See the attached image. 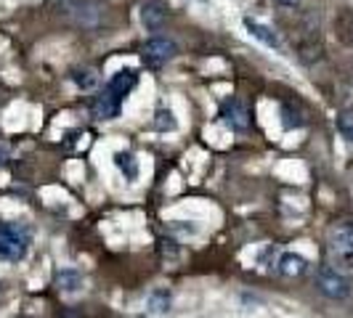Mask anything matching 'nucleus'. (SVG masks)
<instances>
[{
	"instance_id": "obj_12",
	"label": "nucleus",
	"mask_w": 353,
	"mask_h": 318,
	"mask_svg": "<svg viewBox=\"0 0 353 318\" xmlns=\"http://www.w3.org/2000/svg\"><path fill=\"white\" fill-rule=\"evenodd\" d=\"M56 289L59 292H64V295H74V292H80L83 289V284H85V279H83V273H77V271H72V268H64V271H59L56 273Z\"/></svg>"
},
{
	"instance_id": "obj_14",
	"label": "nucleus",
	"mask_w": 353,
	"mask_h": 318,
	"mask_svg": "<svg viewBox=\"0 0 353 318\" xmlns=\"http://www.w3.org/2000/svg\"><path fill=\"white\" fill-rule=\"evenodd\" d=\"M70 77H72V83H74L80 90H96V88H99V83H101L99 72L90 70V67H80V70L72 72Z\"/></svg>"
},
{
	"instance_id": "obj_11",
	"label": "nucleus",
	"mask_w": 353,
	"mask_h": 318,
	"mask_svg": "<svg viewBox=\"0 0 353 318\" xmlns=\"http://www.w3.org/2000/svg\"><path fill=\"white\" fill-rule=\"evenodd\" d=\"M276 271L287 276V279H298L303 276L305 271H308V260L298 255V252H284L282 257H279V263H276Z\"/></svg>"
},
{
	"instance_id": "obj_13",
	"label": "nucleus",
	"mask_w": 353,
	"mask_h": 318,
	"mask_svg": "<svg viewBox=\"0 0 353 318\" xmlns=\"http://www.w3.org/2000/svg\"><path fill=\"white\" fill-rule=\"evenodd\" d=\"M279 117H282V127L284 130H298L305 125V114H303V109L298 104H292V101H284L279 106Z\"/></svg>"
},
{
	"instance_id": "obj_10",
	"label": "nucleus",
	"mask_w": 353,
	"mask_h": 318,
	"mask_svg": "<svg viewBox=\"0 0 353 318\" xmlns=\"http://www.w3.org/2000/svg\"><path fill=\"white\" fill-rule=\"evenodd\" d=\"M245 30H248L250 35L255 37V40H261L265 48H274V51H282V37L276 35V30H271V27H265L261 21H255V19H245Z\"/></svg>"
},
{
	"instance_id": "obj_20",
	"label": "nucleus",
	"mask_w": 353,
	"mask_h": 318,
	"mask_svg": "<svg viewBox=\"0 0 353 318\" xmlns=\"http://www.w3.org/2000/svg\"><path fill=\"white\" fill-rule=\"evenodd\" d=\"M340 37H343L348 45H353V17H348L345 21H343V32H340Z\"/></svg>"
},
{
	"instance_id": "obj_16",
	"label": "nucleus",
	"mask_w": 353,
	"mask_h": 318,
	"mask_svg": "<svg viewBox=\"0 0 353 318\" xmlns=\"http://www.w3.org/2000/svg\"><path fill=\"white\" fill-rule=\"evenodd\" d=\"M170 302H173L170 292L168 289H157V292L149 295V310L152 313H168L170 310Z\"/></svg>"
},
{
	"instance_id": "obj_17",
	"label": "nucleus",
	"mask_w": 353,
	"mask_h": 318,
	"mask_svg": "<svg viewBox=\"0 0 353 318\" xmlns=\"http://www.w3.org/2000/svg\"><path fill=\"white\" fill-rule=\"evenodd\" d=\"M154 130H162V133H168V130H178L176 114H173L170 109H157V114H154Z\"/></svg>"
},
{
	"instance_id": "obj_9",
	"label": "nucleus",
	"mask_w": 353,
	"mask_h": 318,
	"mask_svg": "<svg viewBox=\"0 0 353 318\" xmlns=\"http://www.w3.org/2000/svg\"><path fill=\"white\" fill-rule=\"evenodd\" d=\"M139 85V74L136 70H120L117 74H112L109 77V83H106L104 88L117 98V101H125L128 98V93Z\"/></svg>"
},
{
	"instance_id": "obj_6",
	"label": "nucleus",
	"mask_w": 353,
	"mask_h": 318,
	"mask_svg": "<svg viewBox=\"0 0 353 318\" xmlns=\"http://www.w3.org/2000/svg\"><path fill=\"white\" fill-rule=\"evenodd\" d=\"M221 120L229 125L234 133H248L250 130V112L248 106L242 104L239 98H226L223 104H221Z\"/></svg>"
},
{
	"instance_id": "obj_3",
	"label": "nucleus",
	"mask_w": 353,
	"mask_h": 318,
	"mask_svg": "<svg viewBox=\"0 0 353 318\" xmlns=\"http://www.w3.org/2000/svg\"><path fill=\"white\" fill-rule=\"evenodd\" d=\"M59 11L83 30H99L104 24V8L96 0H61Z\"/></svg>"
},
{
	"instance_id": "obj_2",
	"label": "nucleus",
	"mask_w": 353,
	"mask_h": 318,
	"mask_svg": "<svg viewBox=\"0 0 353 318\" xmlns=\"http://www.w3.org/2000/svg\"><path fill=\"white\" fill-rule=\"evenodd\" d=\"M314 284H316V289L327 300H335V302L348 300L353 292L351 279H348L343 271H337L335 265H319L316 276H314Z\"/></svg>"
},
{
	"instance_id": "obj_1",
	"label": "nucleus",
	"mask_w": 353,
	"mask_h": 318,
	"mask_svg": "<svg viewBox=\"0 0 353 318\" xmlns=\"http://www.w3.org/2000/svg\"><path fill=\"white\" fill-rule=\"evenodd\" d=\"M30 229L19 223H0V260L6 263H19L30 252Z\"/></svg>"
},
{
	"instance_id": "obj_5",
	"label": "nucleus",
	"mask_w": 353,
	"mask_h": 318,
	"mask_svg": "<svg viewBox=\"0 0 353 318\" xmlns=\"http://www.w3.org/2000/svg\"><path fill=\"white\" fill-rule=\"evenodd\" d=\"M327 244H330V252L348 260L353 257V223L351 220H343L330 229V236H327Z\"/></svg>"
},
{
	"instance_id": "obj_22",
	"label": "nucleus",
	"mask_w": 353,
	"mask_h": 318,
	"mask_svg": "<svg viewBox=\"0 0 353 318\" xmlns=\"http://www.w3.org/2000/svg\"><path fill=\"white\" fill-rule=\"evenodd\" d=\"M11 154V149H8V143H0V165H6V159Z\"/></svg>"
},
{
	"instance_id": "obj_18",
	"label": "nucleus",
	"mask_w": 353,
	"mask_h": 318,
	"mask_svg": "<svg viewBox=\"0 0 353 318\" xmlns=\"http://www.w3.org/2000/svg\"><path fill=\"white\" fill-rule=\"evenodd\" d=\"M337 133L348 143H353V112H343L337 117Z\"/></svg>"
},
{
	"instance_id": "obj_19",
	"label": "nucleus",
	"mask_w": 353,
	"mask_h": 318,
	"mask_svg": "<svg viewBox=\"0 0 353 318\" xmlns=\"http://www.w3.org/2000/svg\"><path fill=\"white\" fill-rule=\"evenodd\" d=\"M159 255L162 257H170V260H176L178 257V244L176 239H159Z\"/></svg>"
},
{
	"instance_id": "obj_4",
	"label": "nucleus",
	"mask_w": 353,
	"mask_h": 318,
	"mask_svg": "<svg viewBox=\"0 0 353 318\" xmlns=\"http://www.w3.org/2000/svg\"><path fill=\"white\" fill-rule=\"evenodd\" d=\"M178 56V43L173 37H149L141 48V59L149 70H162Z\"/></svg>"
},
{
	"instance_id": "obj_8",
	"label": "nucleus",
	"mask_w": 353,
	"mask_h": 318,
	"mask_svg": "<svg viewBox=\"0 0 353 318\" xmlns=\"http://www.w3.org/2000/svg\"><path fill=\"white\" fill-rule=\"evenodd\" d=\"M120 109H123V101H117L106 88L96 93V98L90 101V112L96 120H114V117H120Z\"/></svg>"
},
{
	"instance_id": "obj_21",
	"label": "nucleus",
	"mask_w": 353,
	"mask_h": 318,
	"mask_svg": "<svg viewBox=\"0 0 353 318\" xmlns=\"http://www.w3.org/2000/svg\"><path fill=\"white\" fill-rule=\"evenodd\" d=\"M276 6H282V8H298L301 6V0H274Z\"/></svg>"
},
{
	"instance_id": "obj_15",
	"label": "nucleus",
	"mask_w": 353,
	"mask_h": 318,
	"mask_svg": "<svg viewBox=\"0 0 353 318\" xmlns=\"http://www.w3.org/2000/svg\"><path fill=\"white\" fill-rule=\"evenodd\" d=\"M114 165L120 167V173H123L128 180H136V178H139V162H136V157H133L130 151H117V154H114Z\"/></svg>"
},
{
	"instance_id": "obj_7",
	"label": "nucleus",
	"mask_w": 353,
	"mask_h": 318,
	"mask_svg": "<svg viewBox=\"0 0 353 318\" xmlns=\"http://www.w3.org/2000/svg\"><path fill=\"white\" fill-rule=\"evenodd\" d=\"M141 24L146 32H162L168 24V6L162 0H146L141 6Z\"/></svg>"
}]
</instances>
